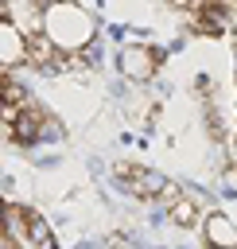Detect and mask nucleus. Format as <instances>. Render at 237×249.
<instances>
[{
	"instance_id": "f257e3e1",
	"label": "nucleus",
	"mask_w": 237,
	"mask_h": 249,
	"mask_svg": "<svg viewBox=\"0 0 237 249\" xmlns=\"http://www.w3.org/2000/svg\"><path fill=\"white\" fill-rule=\"evenodd\" d=\"M43 35L54 43V47H62V51H74V47H82L85 39H89V31H93V23H89V16L82 12V8H74V4H54V8H47L43 12Z\"/></svg>"
},
{
	"instance_id": "f03ea898",
	"label": "nucleus",
	"mask_w": 237,
	"mask_h": 249,
	"mask_svg": "<svg viewBox=\"0 0 237 249\" xmlns=\"http://www.w3.org/2000/svg\"><path fill=\"white\" fill-rule=\"evenodd\" d=\"M58 132H62L58 121L47 117L39 105H23V109L16 113V121H4V136L16 140V144H31V140H39V136H58Z\"/></svg>"
},
{
	"instance_id": "7ed1b4c3",
	"label": "nucleus",
	"mask_w": 237,
	"mask_h": 249,
	"mask_svg": "<svg viewBox=\"0 0 237 249\" xmlns=\"http://www.w3.org/2000/svg\"><path fill=\"white\" fill-rule=\"evenodd\" d=\"M117 179H120L124 191L136 195V198H155V195L167 191L163 175H155V171H148V167H140V163H117Z\"/></svg>"
},
{
	"instance_id": "20e7f679",
	"label": "nucleus",
	"mask_w": 237,
	"mask_h": 249,
	"mask_svg": "<svg viewBox=\"0 0 237 249\" xmlns=\"http://www.w3.org/2000/svg\"><path fill=\"white\" fill-rule=\"evenodd\" d=\"M23 58H27V35L12 19H0V62H4V74H12V66H19Z\"/></svg>"
},
{
	"instance_id": "39448f33",
	"label": "nucleus",
	"mask_w": 237,
	"mask_h": 249,
	"mask_svg": "<svg viewBox=\"0 0 237 249\" xmlns=\"http://www.w3.org/2000/svg\"><path fill=\"white\" fill-rule=\"evenodd\" d=\"M155 66H159V54H155L152 47H124V51H120V74H128V78H136V82L152 78Z\"/></svg>"
},
{
	"instance_id": "423d86ee",
	"label": "nucleus",
	"mask_w": 237,
	"mask_h": 249,
	"mask_svg": "<svg viewBox=\"0 0 237 249\" xmlns=\"http://www.w3.org/2000/svg\"><path fill=\"white\" fill-rule=\"evenodd\" d=\"M206 237H210V245H218V249H237V226H233L225 214H210V218H206Z\"/></svg>"
},
{
	"instance_id": "0eeeda50",
	"label": "nucleus",
	"mask_w": 237,
	"mask_h": 249,
	"mask_svg": "<svg viewBox=\"0 0 237 249\" xmlns=\"http://www.w3.org/2000/svg\"><path fill=\"white\" fill-rule=\"evenodd\" d=\"M229 12H233V8H225V4H202V8H194V16H198V31H202V35H218V31L225 27Z\"/></svg>"
},
{
	"instance_id": "6e6552de",
	"label": "nucleus",
	"mask_w": 237,
	"mask_h": 249,
	"mask_svg": "<svg viewBox=\"0 0 237 249\" xmlns=\"http://www.w3.org/2000/svg\"><path fill=\"white\" fill-rule=\"evenodd\" d=\"M171 222H179V226H194V222H198V202H194L190 195H179V198L171 202Z\"/></svg>"
}]
</instances>
